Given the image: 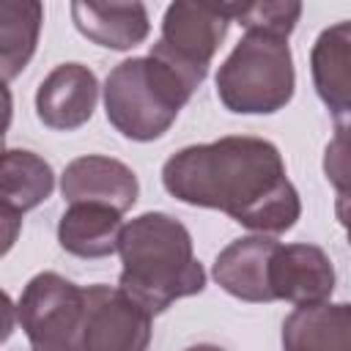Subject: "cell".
Returning <instances> with one entry per match:
<instances>
[{
    "label": "cell",
    "mask_w": 351,
    "mask_h": 351,
    "mask_svg": "<svg viewBox=\"0 0 351 351\" xmlns=\"http://www.w3.org/2000/svg\"><path fill=\"white\" fill-rule=\"evenodd\" d=\"M77 30L107 49H132L148 38L151 22L143 3H71Z\"/></svg>",
    "instance_id": "obj_14"
},
{
    "label": "cell",
    "mask_w": 351,
    "mask_h": 351,
    "mask_svg": "<svg viewBox=\"0 0 351 351\" xmlns=\"http://www.w3.org/2000/svg\"><path fill=\"white\" fill-rule=\"evenodd\" d=\"M85 304V288L58 271L36 274L19 302L16 318L30 351H71Z\"/></svg>",
    "instance_id": "obj_6"
},
{
    "label": "cell",
    "mask_w": 351,
    "mask_h": 351,
    "mask_svg": "<svg viewBox=\"0 0 351 351\" xmlns=\"http://www.w3.org/2000/svg\"><path fill=\"white\" fill-rule=\"evenodd\" d=\"M280 250V241L271 236H244L230 241L214 261L217 285L241 299V302H274L271 291V261Z\"/></svg>",
    "instance_id": "obj_11"
},
{
    "label": "cell",
    "mask_w": 351,
    "mask_h": 351,
    "mask_svg": "<svg viewBox=\"0 0 351 351\" xmlns=\"http://www.w3.org/2000/svg\"><path fill=\"white\" fill-rule=\"evenodd\" d=\"M324 176L337 195H351V137H332L324 148Z\"/></svg>",
    "instance_id": "obj_19"
},
{
    "label": "cell",
    "mask_w": 351,
    "mask_h": 351,
    "mask_svg": "<svg viewBox=\"0 0 351 351\" xmlns=\"http://www.w3.org/2000/svg\"><path fill=\"white\" fill-rule=\"evenodd\" d=\"M335 217L343 225V230L348 236V244H351V195H337V200H335Z\"/></svg>",
    "instance_id": "obj_20"
},
{
    "label": "cell",
    "mask_w": 351,
    "mask_h": 351,
    "mask_svg": "<svg viewBox=\"0 0 351 351\" xmlns=\"http://www.w3.org/2000/svg\"><path fill=\"white\" fill-rule=\"evenodd\" d=\"M318 99L332 115L335 134L351 137V19L324 27L310 49Z\"/></svg>",
    "instance_id": "obj_8"
},
{
    "label": "cell",
    "mask_w": 351,
    "mask_h": 351,
    "mask_svg": "<svg viewBox=\"0 0 351 351\" xmlns=\"http://www.w3.org/2000/svg\"><path fill=\"white\" fill-rule=\"evenodd\" d=\"M151 315L112 285H88L71 351H148Z\"/></svg>",
    "instance_id": "obj_7"
},
{
    "label": "cell",
    "mask_w": 351,
    "mask_h": 351,
    "mask_svg": "<svg viewBox=\"0 0 351 351\" xmlns=\"http://www.w3.org/2000/svg\"><path fill=\"white\" fill-rule=\"evenodd\" d=\"M55 189L49 162L25 148H8L0 167V214L19 219L25 211L44 203Z\"/></svg>",
    "instance_id": "obj_16"
},
{
    "label": "cell",
    "mask_w": 351,
    "mask_h": 351,
    "mask_svg": "<svg viewBox=\"0 0 351 351\" xmlns=\"http://www.w3.org/2000/svg\"><path fill=\"white\" fill-rule=\"evenodd\" d=\"M118 255L123 263L118 288L148 315H159L173 302L206 288V271L195 258L186 225L165 211L134 217L121 233Z\"/></svg>",
    "instance_id": "obj_2"
},
{
    "label": "cell",
    "mask_w": 351,
    "mask_h": 351,
    "mask_svg": "<svg viewBox=\"0 0 351 351\" xmlns=\"http://www.w3.org/2000/svg\"><path fill=\"white\" fill-rule=\"evenodd\" d=\"M296 71L288 38L244 33L217 71V96L239 115H269L293 99Z\"/></svg>",
    "instance_id": "obj_4"
},
{
    "label": "cell",
    "mask_w": 351,
    "mask_h": 351,
    "mask_svg": "<svg viewBox=\"0 0 351 351\" xmlns=\"http://www.w3.org/2000/svg\"><path fill=\"white\" fill-rule=\"evenodd\" d=\"M233 22L230 3L178 0L167 5L162 36L151 47V58L170 66L192 90L206 80L214 52Z\"/></svg>",
    "instance_id": "obj_5"
},
{
    "label": "cell",
    "mask_w": 351,
    "mask_h": 351,
    "mask_svg": "<svg viewBox=\"0 0 351 351\" xmlns=\"http://www.w3.org/2000/svg\"><path fill=\"white\" fill-rule=\"evenodd\" d=\"M60 192L69 206L99 203L115 211H129L137 203L140 181L129 165L112 156L88 154L66 165L60 176Z\"/></svg>",
    "instance_id": "obj_9"
},
{
    "label": "cell",
    "mask_w": 351,
    "mask_h": 351,
    "mask_svg": "<svg viewBox=\"0 0 351 351\" xmlns=\"http://www.w3.org/2000/svg\"><path fill=\"white\" fill-rule=\"evenodd\" d=\"M44 22L38 0H3L0 3V71L11 82L30 63Z\"/></svg>",
    "instance_id": "obj_17"
},
{
    "label": "cell",
    "mask_w": 351,
    "mask_h": 351,
    "mask_svg": "<svg viewBox=\"0 0 351 351\" xmlns=\"http://www.w3.org/2000/svg\"><path fill=\"white\" fill-rule=\"evenodd\" d=\"M282 351H351V304L296 307L282 321Z\"/></svg>",
    "instance_id": "obj_13"
},
{
    "label": "cell",
    "mask_w": 351,
    "mask_h": 351,
    "mask_svg": "<svg viewBox=\"0 0 351 351\" xmlns=\"http://www.w3.org/2000/svg\"><path fill=\"white\" fill-rule=\"evenodd\" d=\"M162 184L176 200L217 208L263 236L285 233L302 217L282 154L263 137L230 134L186 145L162 165Z\"/></svg>",
    "instance_id": "obj_1"
},
{
    "label": "cell",
    "mask_w": 351,
    "mask_h": 351,
    "mask_svg": "<svg viewBox=\"0 0 351 351\" xmlns=\"http://www.w3.org/2000/svg\"><path fill=\"white\" fill-rule=\"evenodd\" d=\"M99 101V80L82 63L55 66L36 90V115L55 132H74L90 121Z\"/></svg>",
    "instance_id": "obj_10"
},
{
    "label": "cell",
    "mask_w": 351,
    "mask_h": 351,
    "mask_svg": "<svg viewBox=\"0 0 351 351\" xmlns=\"http://www.w3.org/2000/svg\"><path fill=\"white\" fill-rule=\"evenodd\" d=\"M271 291L274 299H285L296 307L329 302L335 291V266L315 244H280L271 261Z\"/></svg>",
    "instance_id": "obj_12"
},
{
    "label": "cell",
    "mask_w": 351,
    "mask_h": 351,
    "mask_svg": "<svg viewBox=\"0 0 351 351\" xmlns=\"http://www.w3.org/2000/svg\"><path fill=\"white\" fill-rule=\"evenodd\" d=\"M192 93L195 90L162 60L151 55L129 58L104 80V112L126 140L151 143L176 123Z\"/></svg>",
    "instance_id": "obj_3"
},
{
    "label": "cell",
    "mask_w": 351,
    "mask_h": 351,
    "mask_svg": "<svg viewBox=\"0 0 351 351\" xmlns=\"http://www.w3.org/2000/svg\"><path fill=\"white\" fill-rule=\"evenodd\" d=\"M186 351H225L219 346H211V343H197V346H189Z\"/></svg>",
    "instance_id": "obj_21"
},
{
    "label": "cell",
    "mask_w": 351,
    "mask_h": 351,
    "mask_svg": "<svg viewBox=\"0 0 351 351\" xmlns=\"http://www.w3.org/2000/svg\"><path fill=\"white\" fill-rule=\"evenodd\" d=\"M121 211L99 203H74L58 222V241L77 258H107L118 252L123 233Z\"/></svg>",
    "instance_id": "obj_15"
},
{
    "label": "cell",
    "mask_w": 351,
    "mask_h": 351,
    "mask_svg": "<svg viewBox=\"0 0 351 351\" xmlns=\"http://www.w3.org/2000/svg\"><path fill=\"white\" fill-rule=\"evenodd\" d=\"M233 22L247 33H274L288 38L302 16V3L293 0H263V3H230Z\"/></svg>",
    "instance_id": "obj_18"
}]
</instances>
